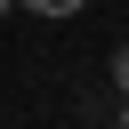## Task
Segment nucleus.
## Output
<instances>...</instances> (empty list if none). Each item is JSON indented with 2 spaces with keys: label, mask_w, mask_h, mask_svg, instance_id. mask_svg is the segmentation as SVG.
<instances>
[{
  "label": "nucleus",
  "mask_w": 129,
  "mask_h": 129,
  "mask_svg": "<svg viewBox=\"0 0 129 129\" xmlns=\"http://www.w3.org/2000/svg\"><path fill=\"white\" fill-rule=\"evenodd\" d=\"M8 8H32V16H81L89 0H8Z\"/></svg>",
  "instance_id": "obj_1"
},
{
  "label": "nucleus",
  "mask_w": 129,
  "mask_h": 129,
  "mask_svg": "<svg viewBox=\"0 0 129 129\" xmlns=\"http://www.w3.org/2000/svg\"><path fill=\"white\" fill-rule=\"evenodd\" d=\"M105 73H113V89H121V97H129V40H121V48H113V64H105Z\"/></svg>",
  "instance_id": "obj_2"
},
{
  "label": "nucleus",
  "mask_w": 129,
  "mask_h": 129,
  "mask_svg": "<svg viewBox=\"0 0 129 129\" xmlns=\"http://www.w3.org/2000/svg\"><path fill=\"white\" fill-rule=\"evenodd\" d=\"M113 129H129V97H121V113H113Z\"/></svg>",
  "instance_id": "obj_3"
},
{
  "label": "nucleus",
  "mask_w": 129,
  "mask_h": 129,
  "mask_svg": "<svg viewBox=\"0 0 129 129\" xmlns=\"http://www.w3.org/2000/svg\"><path fill=\"white\" fill-rule=\"evenodd\" d=\"M0 8H8V0H0Z\"/></svg>",
  "instance_id": "obj_4"
}]
</instances>
